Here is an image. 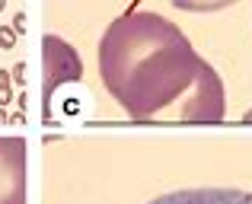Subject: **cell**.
I'll return each instance as SVG.
<instances>
[{
	"mask_svg": "<svg viewBox=\"0 0 252 204\" xmlns=\"http://www.w3.org/2000/svg\"><path fill=\"white\" fill-rule=\"evenodd\" d=\"M99 74L134 121L214 124L227 115L223 80L172 19L150 10L118 16L99 42Z\"/></svg>",
	"mask_w": 252,
	"mask_h": 204,
	"instance_id": "6da1fadb",
	"label": "cell"
},
{
	"mask_svg": "<svg viewBox=\"0 0 252 204\" xmlns=\"http://www.w3.org/2000/svg\"><path fill=\"white\" fill-rule=\"evenodd\" d=\"M42 102H45V115H51V102H55L58 89L67 83L83 80V61L64 38L58 35H45L42 38Z\"/></svg>",
	"mask_w": 252,
	"mask_h": 204,
	"instance_id": "7a4b0ae2",
	"label": "cell"
},
{
	"mask_svg": "<svg viewBox=\"0 0 252 204\" xmlns=\"http://www.w3.org/2000/svg\"><path fill=\"white\" fill-rule=\"evenodd\" d=\"M29 198V147L23 137H0V204Z\"/></svg>",
	"mask_w": 252,
	"mask_h": 204,
	"instance_id": "3957f363",
	"label": "cell"
},
{
	"mask_svg": "<svg viewBox=\"0 0 252 204\" xmlns=\"http://www.w3.org/2000/svg\"><path fill=\"white\" fill-rule=\"evenodd\" d=\"M147 204H252V192H243V188H182V192H166Z\"/></svg>",
	"mask_w": 252,
	"mask_h": 204,
	"instance_id": "277c9868",
	"label": "cell"
},
{
	"mask_svg": "<svg viewBox=\"0 0 252 204\" xmlns=\"http://www.w3.org/2000/svg\"><path fill=\"white\" fill-rule=\"evenodd\" d=\"M172 6H179V10L185 13H217L223 10V6L236 3V0H169Z\"/></svg>",
	"mask_w": 252,
	"mask_h": 204,
	"instance_id": "5b68a950",
	"label": "cell"
},
{
	"mask_svg": "<svg viewBox=\"0 0 252 204\" xmlns=\"http://www.w3.org/2000/svg\"><path fill=\"white\" fill-rule=\"evenodd\" d=\"M13 99V80H10V70H0V105H10Z\"/></svg>",
	"mask_w": 252,
	"mask_h": 204,
	"instance_id": "8992f818",
	"label": "cell"
},
{
	"mask_svg": "<svg viewBox=\"0 0 252 204\" xmlns=\"http://www.w3.org/2000/svg\"><path fill=\"white\" fill-rule=\"evenodd\" d=\"M0 48L3 51L16 48V32H13V26H0Z\"/></svg>",
	"mask_w": 252,
	"mask_h": 204,
	"instance_id": "52a82bcc",
	"label": "cell"
},
{
	"mask_svg": "<svg viewBox=\"0 0 252 204\" xmlns=\"http://www.w3.org/2000/svg\"><path fill=\"white\" fill-rule=\"evenodd\" d=\"M10 26H13V32H16V35H26V29H29V19H26V13L19 10L16 16H13V23H10Z\"/></svg>",
	"mask_w": 252,
	"mask_h": 204,
	"instance_id": "ba28073f",
	"label": "cell"
},
{
	"mask_svg": "<svg viewBox=\"0 0 252 204\" xmlns=\"http://www.w3.org/2000/svg\"><path fill=\"white\" fill-rule=\"evenodd\" d=\"M10 80H13V83H26V64H23V61H19L16 67L10 70Z\"/></svg>",
	"mask_w": 252,
	"mask_h": 204,
	"instance_id": "9c48e42d",
	"label": "cell"
},
{
	"mask_svg": "<svg viewBox=\"0 0 252 204\" xmlns=\"http://www.w3.org/2000/svg\"><path fill=\"white\" fill-rule=\"evenodd\" d=\"M246 121H252V109H249V112H246Z\"/></svg>",
	"mask_w": 252,
	"mask_h": 204,
	"instance_id": "30bf717a",
	"label": "cell"
},
{
	"mask_svg": "<svg viewBox=\"0 0 252 204\" xmlns=\"http://www.w3.org/2000/svg\"><path fill=\"white\" fill-rule=\"evenodd\" d=\"M3 6H6V0H0V10H3Z\"/></svg>",
	"mask_w": 252,
	"mask_h": 204,
	"instance_id": "8fae6325",
	"label": "cell"
}]
</instances>
